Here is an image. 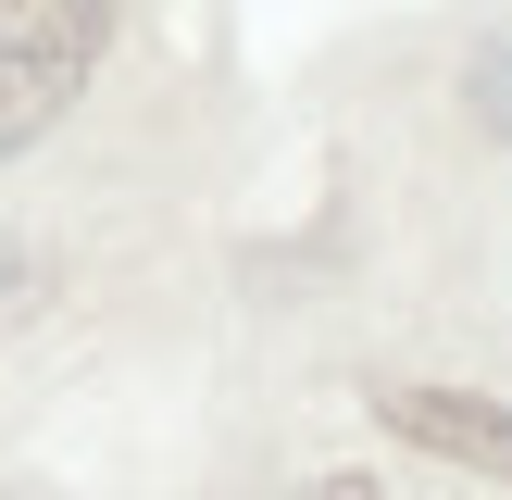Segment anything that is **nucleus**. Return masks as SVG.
I'll use <instances>...</instances> for the list:
<instances>
[{
  "instance_id": "obj_1",
  "label": "nucleus",
  "mask_w": 512,
  "mask_h": 500,
  "mask_svg": "<svg viewBox=\"0 0 512 500\" xmlns=\"http://www.w3.org/2000/svg\"><path fill=\"white\" fill-rule=\"evenodd\" d=\"M113 50V0H0V150H38Z\"/></svg>"
},
{
  "instance_id": "obj_2",
  "label": "nucleus",
  "mask_w": 512,
  "mask_h": 500,
  "mask_svg": "<svg viewBox=\"0 0 512 500\" xmlns=\"http://www.w3.org/2000/svg\"><path fill=\"white\" fill-rule=\"evenodd\" d=\"M388 438H413L425 463H463V475H512V413L475 388H388Z\"/></svg>"
},
{
  "instance_id": "obj_3",
  "label": "nucleus",
  "mask_w": 512,
  "mask_h": 500,
  "mask_svg": "<svg viewBox=\"0 0 512 500\" xmlns=\"http://www.w3.org/2000/svg\"><path fill=\"white\" fill-rule=\"evenodd\" d=\"M475 113L512 138V38H488V50H475Z\"/></svg>"
},
{
  "instance_id": "obj_4",
  "label": "nucleus",
  "mask_w": 512,
  "mask_h": 500,
  "mask_svg": "<svg viewBox=\"0 0 512 500\" xmlns=\"http://www.w3.org/2000/svg\"><path fill=\"white\" fill-rule=\"evenodd\" d=\"M300 500H388V488H375V475H313Z\"/></svg>"
},
{
  "instance_id": "obj_5",
  "label": "nucleus",
  "mask_w": 512,
  "mask_h": 500,
  "mask_svg": "<svg viewBox=\"0 0 512 500\" xmlns=\"http://www.w3.org/2000/svg\"><path fill=\"white\" fill-rule=\"evenodd\" d=\"M0 300H13V238H0Z\"/></svg>"
}]
</instances>
